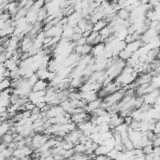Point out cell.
Instances as JSON below:
<instances>
[{
    "mask_svg": "<svg viewBox=\"0 0 160 160\" xmlns=\"http://www.w3.org/2000/svg\"><path fill=\"white\" fill-rule=\"evenodd\" d=\"M51 137H49L48 135H43V134H35L32 137V142H31V149L32 150H37L40 149L41 146L47 142V141Z\"/></svg>",
    "mask_w": 160,
    "mask_h": 160,
    "instance_id": "1",
    "label": "cell"
},
{
    "mask_svg": "<svg viewBox=\"0 0 160 160\" xmlns=\"http://www.w3.org/2000/svg\"><path fill=\"white\" fill-rule=\"evenodd\" d=\"M159 97V91L158 90H154L150 92V93L145 94L143 97H142V99H143V104L148 105V106H153L154 103L155 101V99Z\"/></svg>",
    "mask_w": 160,
    "mask_h": 160,
    "instance_id": "2",
    "label": "cell"
},
{
    "mask_svg": "<svg viewBox=\"0 0 160 160\" xmlns=\"http://www.w3.org/2000/svg\"><path fill=\"white\" fill-rule=\"evenodd\" d=\"M65 111L60 107L59 105L57 106H52L47 112H46V116L47 118H54V117H57L60 115L65 114Z\"/></svg>",
    "mask_w": 160,
    "mask_h": 160,
    "instance_id": "3",
    "label": "cell"
},
{
    "mask_svg": "<svg viewBox=\"0 0 160 160\" xmlns=\"http://www.w3.org/2000/svg\"><path fill=\"white\" fill-rule=\"evenodd\" d=\"M102 99H97V100H94L92 102H89L86 104V106L83 108V112L86 113H92L94 111H95L97 109L100 108Z\"/></svg>",
    "mask_w": 160,
    "mask_h": 160,
    "instance_id": "4",
    "label": "cell"
},
{
    "mask_svg": "<svg viewBox=\"0 0 160 160\" xmlns=\"http://www.w3.org/2000/svg\"><path fill=\"white\" fill-rule=\"evenodd\" d=\"M67 26H69L71 27H75L78 23H79V21L83 18L81 16V12H76L74 11L71 15L67 16Z\"/></svg>",
    "mask_w": 160,
    "mask_h": 160,
    "instance_id": "5",
    "label": "cell"
},
{
    "mask_svg": "<svg viewBox=\"0 0 160 160\" xmlns=\"http://www.w3.org/2000/svg\"><path fill=\"white\" fill-rule=\"evenodd\" d=\"M80 95H81V99H83L86 103L97 100L98 98L97 92L95 91H90V92H86V93H80Z\"/></svg>",
    "mask_w": 160,
    "mask_h": 160,
    "instance_id": "6",
    "label": "cell"
},
{
    "mask_svg": "<svg viewBox=\"0 0 160 160\" xmlns=\"http://www.w3.org/2000/svg\"><path fill=\"white\" fill-rule=\"evenodd\" d=\"M141 46H143V43L141 42V40H136V41H133L131 42V43H128L126 45V47H124V50H126L127 52H129L130 53H133L138 51V49H140Z\"/></svg>",
    "mask_w": 160,
    "mask_h": 160,
    "instance_id": "7",
    "label": "cell"
},
{
    "mask_svg": "<svg viewBox=\"0 0 160 160\" xmlns=\"http://www.w3.org/2000/svg\"><path fill=\"white\" fill-rule=\"evenodd\" d=\"M98 34H99V36H100L101 40L103 42V41H106L110 37H111V36L113 35V31H112V26L109 24V26H105L104 28H103L101 31H99Z\"/></svg>",
    "mask_w": 160,
    "mask_h": 160,
    "instance_id": "8",
    "label": "cell"
},
{
    "mask_svg": "<svg viewBox=\"0 0 160 160\" xmlns=\"http://www.w3.org/2000/svg\"><path fill=\"white\" fill-rule=\"evenodd\" d=\"M105 52V44L104 43H99L97 45L92 46V52H91V55L93 57H97L103 54V52Z\"/></svg>",
    "mask_w": 160,
    "mask_h": 160,
    "instance_id": "9",
    "label": "cell"
},
{
    "mask_svg": "<svg viewBox=\"0 0 160 160\" xmlns=\"http://www.w3.org/2000/svg\"><path fill=\"white\" fill-rule=\"evenodd\" d=\"M49 84L46 81L43 80H38L37 83L34 84V86L32 87V92H40V91H45L48 88Z\"/></svg>",
    "mask_w": 160,
    "mask_h": 160,
    "instance_id": "10",
    "label": "cell"
},
{
    "mask_svg": "<svg viewBox=\"0 0 160 160\" xmlns=\"http://www.w3.org/2000/svg\"><path fill=\"white\" fill-rule=\"evenodd\" d=\"M74 34V30H73V27H71L69 26H63V31H62V37L66 38V40H71V38H72V36Z\"/></svg>",
    "mask_w": 160,
    "mask_h": 160,
    "instance_id": "11",
    "label": "cell"
},
{
    "mask_svg": "<svg viewBox=\"0 0 160 160\" xmlns=\"http://www.w3.org/2000/svg\"><path fill=\"white\" fill-rule=\"evenodd\" d=\"M107 24H108V23L106 22L105 19L99 20V21H97V23H95L93 24V26H92V31H93V32H97V33H98V32L101 31L105 26H107Z\"/></svg>",
    "mask_w": 160,
    "mask_h": 160,
    "instance_id": "12",
    "label": "cell"
},
{
    "mask_svg": "<svg viewBox=\"0 0 160 160\" xmlns=\"http://www.w3.org/2000/svg\"><path fill=\"white\" fill-rule=\"evenodd\" d=\"M83 77L81 78H75V79H71L70 83H69V87H71L72 89H78L81 88V86L83 85Z\"/></svg>",
    "mask_w": 160,
    "mask_h": 160,
    "instance_id": "13",
    "label": "cell"
},
{
    "mask_svg": "<svg viewBox=\"0 0 160 160\" xmlns=\"http://www.w3.org/2000/svg\"><path fill=\"white\" fill-rule=\"evenodd\" d=\"M0 141H2L1 143L5 144V145H7V146H8L9 143L13 142V136H12V134L9 133V131H8V132H7L6 134H4L1 138H0Z\"/></svg>",
    "mask_w": 160,
    "mask_h": 160,
    "instance_id": "14",
    "label": "cell"
},
{
    "mask_svg": "<svg viewBox=\"0 0 160 160\" xmlns=\"http://www.w3.org/2000/svg\"><path fill=\"white\" fill-rule=\"evenodd\" d=\"M110 152V150L104 145H98L97 148L94 151V154L95 156H99V155H107V154Z\"/></svg>",
    "mask_w": 160,
    "mask_h": 160,
    "instance_id": "15",
    "label": "cell"
},
{
    "mask_svg": "<svg viewBox=\"0 0 160 160\" xmlns=\"http://www.w3.org/2000/svg\"><path fill=\"white\" fill-rule=\"evenodd\" d=\"M116 16L121 20H128L129 19V12L126 9H121L116 12Z\"/></svg>",
    "mask_w": 160,
    "mask_h": 160,
    "instance_id": "16",
    "label": "cell"
},
{
    "mask_svg": "<svg viewBox=\"0 0 160 160\" xmlns=\"http://www.w3.org/2000/svg\"><path fill=\"white\" fill-rule=\"evenodd\" d=\"M97 36H98L97 32H93V31H92L91 34L86 38V44L90 45V46L95 45V38H97Z\"/></svg>",
    "mask_w": 160,
    "mask_h": 160,
    "instance_id": "17",
    "label": "cell"
},
{
    "mask_svg": "<svg viewBox=\"0 0 160 160\" xmlns=\"http://www.w3.org/2000/svg\"><path fill=\"white\" fill-rule=\"evenodd\" d=\"M150 86L154 89V90H158L159 85H160V79H159V75H156L152 77L151 81H150Z\"/></svg>",
    "mask_w": 160,
    "mask_h": 160,
    "instance_id": "18",
    "label": "cell"
},
{
    "mask_svg": "<svg viewBox=\"0 0 160 160\" xmlns=\"http://www.w3.org/2000/svg\"><path fill=\"white\" fill-rule=\"evenodd\" d=\"M48 16V14H47V11H46V9H44V7L42 8L41 9L38 10V21H37V23H42V22H44V21L46 20V18H47Z\"/></svg>",
    "mask_w": 160,
    "mask_h": 160,
    "instance_id": "19",
    "label": "cell"
},
{
    "mask_svg": "<svg viewBox=\"0 0 160 160\" xmlns=\"http://www.w3.org/2000/svg\"><path fill=\"white\" fill-rule=\"evenodd\" d=\"M127 128H128V126H127V124H126L124 123H123V124H121L120 126L115 127V128H114V132L116 134L121 135V134H123V133L127 132Z\"/></svg>",
    "mask_w": 160,
    "mask_h": 160,
    "instance_id": "20",
    "label": "cell"
},
{
    "mask_svg": "<svg viewBox=\"0 0 160 160\" xmlns=\"http://www.w3.org/2000/svg\"><path fill=\"white\" fill-rule=\"evenodd\" d=\"M92 52V46L88 45V44H84L81 46V54L80 55H87V54H91Z\"/></svg>",
    "mask_w": 160,
    "mask_h": 160,
    "instance_id": "21",
    "label": "cell"
},
{
    "mask_svg": "<svg viewBox=\"0 0 160 160\" xmlns=\"http://www.w3.org/2000/svg\"><path fill=\"white\" fill-rule=\"evenodd\" d=\"M74 153H76V154H84L85 150H86V148H85V145L84 144H81V143H78L76 145H74Z\"/></svg>",
    "mask_w": 160,
    "mask_h": 160,
    "instance_id": "22",
    "label": "cell"
},
{
    "mask_svg": "<svg viewBox=\"0 0 160 160\" xmlns=\"http://www.w3.org/2000/svg\"><path fill=\"white\" fill-rule=\"evenodd\" d=\"M10 87V81L9 79H4L2 81H0V92L5 91Z\"/></svg>",
    "mask_w": 160,
    "mask_h": 160,
    "instance_id": "23",
    "label": "cell"
},
{
    "mask_svg": "<svg viewBox=\"0 0 160 160\" xmlns=\"http://www.w3.org/2000/svg\"><path fill=\"white\" fill-rule=\"evenodd\" d=\"M10 79L11 80H18L21 78V74H20V69L19 67H16L15 69H13L12 71H10Z\"/></svg>",
    "mask_w": 160,
    "mask_h": 160,
    "instance_id": "24",
    "label": "cell"
},
{
    "mask_svg": "<svg viewBox=\"0 0 160 160\" xmlns=\"http://www.w3.org/2000/svg\"><path fill=\"white\" fill-rule=\"evenodd\" d=\"M100 137H101V140L103 141H108V140H110V138H112L113 137V132L110 130V131H108V132H105V133L100 134Z\"/></svg>",
    "mask_w": 160,
    "mask_h": 160,
    "instance_id": "25",
    "label": "cell"
},
{
    "mask_svg": "<svg viewBox=\"0 0 160 160\" xmlns=\"http://www.w3.org/2000/svg\"><path fill=\"white\" fill-rule=\"evenodd\" d=\"M38 81V78L37 77V75H36V74H33L30 78H28L27 79V83L29 84V86L33 87L34 84L37 83Z\"/></svg>",
    "mask_w": 160,
    "mask_h": 160,
    "instance_id": "26",
    "label": "cell"
},
{
    "mask_svg": "<svg viewBox=\"0 0 160 160\" xmlns=\"http://www.w3.org/2000/svg\"><path fill=\"white\" fill-rule=\"evenodd\" d=\"M153 148H154L153 145H147V146H144L141 150L143 152L144 155H151L153 153Z\"/></svg>",
    "mask_w": 160,
    "mask_h": 160,
    "instance_id": "27",
    "label": "cell"
},
{
    "mask_svg": "<svg viewBox=\"0 0 160 160\" xmlns=\"http://www.w3.org/2000/svg\"><path fill=\"white\" fill-rule=\"evenodd\" d=\"M159 144H160V138H159V135H155L154 138L152 140V145H153V147H159Z\"/></svg>",
    "mask_w": 160,
    "mask_h": 160,
    "instance_id": "28",
    "label": "cell"
},
{
    "mask_svg": "<svg viewBox=\"0 0 160 160\" xmlns=\"http://www.w3.org/2000/svg\"><path fill=\"white\" fill-rule=\"evenodd\" d=\"M153 133H154L155 135H159V133H160V124H159V121L155 124V126H154V128H153Z\"/></svg>",
    "mask_w": 160,
    "mask_h": 160,
    "instance_id": "29",
    "label": "cell"
},
{
    "mask_svg": "<svg viewBox=\"0 0 160 160\" xmlns=\"http://www.w3.org/2000/svg\"><path fill=\"white\" fill-rule=\"evenodd\" d=\"M84 44H86V38H83V37H81L80 40H78L75 42V46H77V45H84Z\"/></svg>",
    "mask_w": 160,
    "mask_h": 160,
    "instance_id": "30",
    "label": "cell"
},
{
    "mask_svg": "<svg viewBox=\"0 0 160 160\" xmlns=\"http://www.w3.org/2000/svg\"><path fill=\"white\" fill-rule=\"evenodd\" d=\"M30 112H31V114H40L41 111L38 108V107H35V108H34L33 110H32V111H31Z\"/></svg>",
    "mask_w": 160,
    "mask_h": 160,
    "instance_id": "31",
    "label": "cell"
},
{
    "mask_svg": "<svg viewBox=\"0 0 160 160\" xmlns=\"http://www.w3.org/2000/svg\"><path fill=\"white\" fill-rule=\"evenodd\" d=\"M6 52V49L3 47L2 45H0V54H2L3 52Z\"/></svg>",
    "mask_w": 160,
    "mask_h": 160,
    "instance_id": "32",
    "label": "cell"
}]
</instances>
